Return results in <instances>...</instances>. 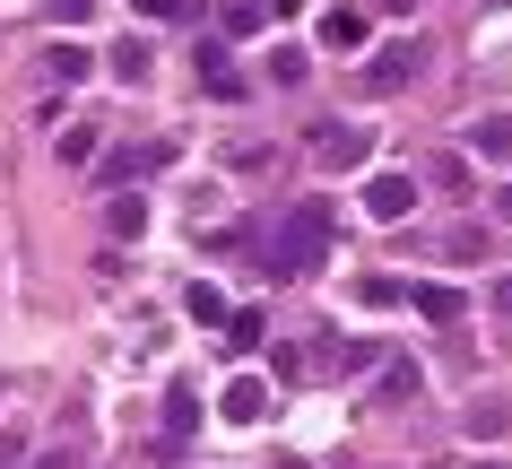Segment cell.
<instances>
[{"label": "cell", "instance_id": "6da1fadb", "mask_svg": "<svg viewBox=\"0 0 512 469\" xmlns=\"http://www.w3.org/2000/svg\"><path fill=\"white\" fill-rule=\"evenodd\" d=\"M330 235H339L330 200H296V209L270 226V244H261V270H270V278H313V270L330 261Z\"/></svg>", "mask_w": 512, "mask_h": 469}, {"label": "cell", "instance_id": "7a4b0ae2", "mask_svg": "<svg viewBox=\"0 0 512 469\" xmlns=\"http://www.w3.org/2000/svg\"><path fill=\"white\" fill-rule=\"evenodd\" d=\"M374 157V131L365 122H330V131H313V166L322 174H348V166H365Z\"/></svg>", "mask_w": 512, "mask_h": 469}, {"label": "cell", "instance_id": "3957f363", "mask_svg": "<svg viewBox=\"0 0 512 469\" xmlns=\"http://www.w3.org/2000/svg\"><path fill=\"white\" fill-rule=\"evenodd\" d=\"M417 70H426V44H382V61H365L356 87H365V96H391V87H408Z\"/></svg>", "mask_w": 512, "mask_h": 469}, {"label": "cell", "instance_id": "277c9868", "mask_svg": "<svg viewBox=\"0 0 512 469\" xmlns=\"http://www.w3.org/2000/svg\"><path fill=\"white\" fill-rule=\"evenodd\" d=\"M217 417H226V426H261V417H270V383H261V374H235V383L217 391Z\"/></svg>", "mask_w": 512, "mask_h": 469}, {"label": "cell", "instance_id": "5b68a950", "mask_svg": "<svg viewBox=\"0 0 512 469\" xmlns=\"http://www.w3.org/2000/svg\"><path fill=\"white\" fill-rule=\"evenodd\" d=\"M408 209H417V183H408V174H374V183H365V218L374 226H400Z\"/></svg>", "mask_w": 512, "mask_h": 469}, {"label": "cell", "instance_id": "8992f818", "mask_svg": "<svg viewBox=\"0 0 512 469\" xmlns=\"http://www.w3.org/2000/svg\"><path fill=\"white\" fill-rule=\"evenodd\" d=\"M157 166H174V139H131L122 157H105V183H113V192H122L131 174H157Z\"/></svg>", "mask_w": 512, "mask_h": 469}, {"label": "cell", "instance_id": "52a82bcc", "mask_svg": "<svg viewBox=\"0 0 512 469\" xmlns=\"http://www.w3.org/2000/svg\"><path fill=\"white\" fill-rule=\"evenodd\" d=\"M217 339H226V357H252V348L270 339V313H252V304H243V313H226V322H217Z\"/></svg>", "mask_w": 512, "mask_h": 469}, {"label": "cell", "instance_id": "ba28073f", "mask_svg": "<svg viewBox=\"0 0 512 469\" xmlns=\"http://www.w3.org/2000/svg\"><path fill=\"white\" fill-rule=\"evenodd\" d=\"M417 383H426V374H417V365H408V357H382V374H374L382 409H408V400H417Z\"/></svg>", "mask_w": 512, "mask_h": 469}, {"label": "cell", "instance_id": "9c48e42d", "mask_svg": "<svg viewBox=\"0 0 512 469\" xmlns=\"http://www.w3.org/2000/svg\"><path fill=\"white\" fill-rule=\"evenodd\" d=\"M426 183L443 200H469V157H460V148H434V157H426Z\"/></svg>", "mask_w": 512, "mask_h": 469}, {"label": "cell", "instance_id": "30bf717a", "mask_svg": "<svg viewBox=\"0 0 512 469\" xmlns=\"http://www.w3.org/2000/svg\"><path fill=\"white\" fill-rule=\"evenodd\" d=\"M460 426H469L478 443H504V435H512V400H469V409H460Z\"/></svg>", "mask_w": 512, "mask_h": 469}, {"label": "cell", "instance_id": "8fae6325", "mask_svg": "<svg viewBox=\"0 0 512 469\" xmlns=\"http://www.w3.org/2000/svg\"><path fill=\"white\" fill-rule=\"evenodd\" d=\"M105 226H113V244H131L139 226H148V200H139V192H113L105 200Z\"/></svg>", "mask_w": 512, "mask_h": 469}, {"label": "cell", "instance_id": "7c38bea8", "mask_svg": "<svg viewBox=\"0 0 512 469\" xmlns=\"http://www.w3.org/2000/svg\"><path fill=\"white\" fill-rule=\"evenodd\" d=\"M417 313H426V322H460V313H469V296H460V287H417Z\"/></svg>", "mask_w": 512, "mask_h": 469}, {"label": "cell", "instance_id": "4fadbf2b", "mask_svg": "<svg viewBox=\"0 0 512 469\" xmlns=\"http://www.w3.org/2000/svg\"><path fill=\"white\" fill-rule=\"evenodd\" d=\"M469 148H478V157H512V113H478Z\"/></svg>", "mask_w": 512, "mask_h": 469}, {"label": "cell", "instance_id": "5bb4252c", "mask_svg": "<svg viewBox=\"0 0 512 469\" xmlns=\"http://www.w3.org/2000/svg\"><path fill=\"white\" fill-rule=\"evenodd\" d=\"M191 426H200V400H191V391L174 383V391H165V443H183Z\"/></svg>", "mask_w": 512, "mask_h": 469}, {"label": "cell", "instance_id": "9a60e30c", "mask_svg": "<svg viewBox=\"0 0 512 469\" xmlns=\"http://www.w3.org/2000/svg\"><path fill=\"white\" fill-rule=\"evenodd\" d=\"M148 70H157V61H148V44H139V35H131V44H113V79H122V87H139Z\"/></svg>", "mask_w": 512, "mask_h": 469}, {"label": "cell", "instance_id": "2e32d148", "mask_svg": "<svg viewBox=\"0 0 512 469\" xmlns=\"http://www.w3.org/2000/svg\"><path fill=\"white\" fill-rule=\"evenodd\" d=\"M322 44H365V18H356V9H330V18H322Z\"/></svg>", "mask_w": 512, "mask_h": 469}, {"label": "cell", "instance_id": "e0dca14e", "mask_svg": "<svg viewBox=\"0 0 512 469\" xmlns=\"http://www.w3.org/2000/svg\"><path fill=\"white\" fill-rule=\"evenodd\" d=\"M443 252H452V261H478V252H486V226H452V235H443Z\"/></svg>", "mask_w": 512, "mask_h": 469}, {"label": "cell", "instance_id": "ac0fdd59", "mask_svg": "<svg viewBox=\"0 0 512 469\" xmlns=\"http://www.w3.org/2000/svg\"><path fill=\"white\" fill-rule=\"evenodd\" d=\"M183 304H191V322H226V296H217V287H191Z\"/></svg>", "mask_w": 512, "mask_h": 469}, {"label": "cell", "instance_id": "d6986e66", "mask_svg": "<svg viewBox=\"0 0 512 469\" xmlns=\"http://www.w3.org/2000/svg\"><path fill=\"white\" fill-rule=\"evenodd\" d=\"M53 79H87V53H79V44H53Z\"/></svg>", "mask_w": 512, "mask_h": 469}, {"label": "cell", "instance_id": "ffe728a7", "mask_svg": "<svg viewBox=\"0 0 512 469\" xmlns=\"http://www.w3.org/2000/svg\"><path fill=\"white\" fill-rule=\"evenodd\" d=\"M44 9H53L61 27H79V18H96V0H44Z\"/></svg>", "mask_w": 512, "mask_h": 469}, {"label": "cell", "instance_id": "44dd1931", "mask_svg": "<svg viewBox=\"0 0 512 469\" xmlns=\"http://www.w3.org/2000/svg\"><path fill=\"white\" fill-rule=\"evenodd\" d=\"M495 313H504V322H512V278H504V287H495Z\"/></svg>", "mask_w": 512, "mask_h": 469}, {"label": "cell", "instance_id": "7402d4cb", "mask_svg": "<svg viewBox=\"0 0 512 469\" xmlns=\"http://www.w3.org/2000/svg\"><path fill=\"white\" fill-rule=\"evenodd\" d=\"M157 9H183V0H139V18H157Z\"/></svg>", "mask_w": 512, "mask_h": 469}, {"label": "cell", "instance_id": "603a6c76", "mask_svg": "<svg viewBox=\"0 0 512 469\" xmlns=\"http://www.w3.org/2000/svg\"><path fill=\"white\" fill-rule=\"evenodd\" d=\"M44 469H79V461H70V452H53V461H44Z\"/></svg>", "mask_w": 512, "mask_h": 469}, {"label": "cell", "instance_id": "cb8c5ba5", "mask_svg": "<svg viewBox=\"0 0 512 469\" xmlns=\"http://www.w3.org/2000/svg\"><path fill=\"white\" fill-rule=\"evenodd\" d=\"M495 209H504V218H512V183H504V192H495Z\"/></svg>", "mask_w": 512, "mask_h": 469}, {"label": "cell", "instance_id": "d4e9b609", "mask_svg": "<svg viewBox=\"0 0 512 469\" xmlns=\"http://www.w3.org/2000/svg\"><path fill=\"white\" fill-rule=\"evenodd\" d=\"M469 469H512V461H469Z\"/></svg>", "mask_w": 512, "mask_h": 469}, {"label": "cell", "instance_id": "484cf974", "mask_svg": "<svg viewBox=\"0 0 512 469\" xmlns=\"http://www.w3.org/2000/svg\"><path fill=\"white\" fill-rule=\"evenodd\" d=\"M278 469H304V461H278Z\"/></svg>", "mask_w": 512, "mask_h": 469}]
</instances>
